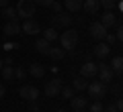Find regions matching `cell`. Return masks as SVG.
Segmentation results:
<instances>
[{
  "label": "cell",
  "instance_id": "obj_1",
  "mask_svg": "<svg viewBox=\"0 0 123 112\" xmlns=\"http://www.w3.org/2000/svg\"><path fill=\"white\" fill-rule=\"evenodd\" d=\"M60 39V45L64 51H74L76 45H78V31L72 29V27H68V29H64V33L57 37Z\"/></svg>",
  "mask_w": 123,
  "mask_h": 112
},
{
  "label": "cell",
  "instance_id": "obj_2",
  "mask_svg": "<svg viewBox=\"0 0 123 112\" xmlns=\"http://www.w3.org/2000/svg\"><path fill=\"white\" fill-rule=\"evenodd\" d=\"M35 0H18V4H17V12L21 18H31L33 14H35Z\"/></svg>",
  "mask_w": 123,
  "mask_h": 112
},
{
  "label": "cell",
  "instance_id": "obj_3",
  "mask_svg": "<svg viewBox=\"0 0 123 112\" xmlns=\"http://www.w3.org/2000/svg\"><path fill=\"white\" fill-rule=\"evenodd\" d=\"M18 96H21L23 100H27V102H37L39 90H37L35 86H31V84H25V86L18 88Z\"/></svg>",
  "mask_w": 123,
  "mask_h": 112
},
{
  "label": "cell",
  "instance_id": "obj_4",
  "mask_svg": "<svg viewBox=\"0 0 123 112\" xmlns=\"http://www.w3.org/2000/svg\"><path fill=\"white\" fill-rule=\"evenodd\" d=\"M88 33H90L92 39H97V41H105V37H107V33H109V29H107V27L103 25L101 21H97V22H92V25L88 27Z\"/></svg>",
  "mask_w": 123,
  "mask_h": 112
},
{
  "label": "cell",
  "instance_id": "obj_5",
  "mask_svg": "<svg viewBox=\"0 0 123 112\" xmlns=\"http://www.w3.org/2000/svg\"><path fill=\"white\" fill-rule=\"evenodd\" d=\"M88 96H90L92 100H101L107 96V86L103 82H92L88 84Z\"/></svg>",
  "mask_w": 123,
  "mask_h": 112
},
{
  "label": "cell",
  "instance_id": "obj_6",
  "mask_svg": "<svg viewBox=\"0 0 123 112\" xmlns=\"http://www.w3.org/2000/svg\"><path fill=\"white\" fill-rule=\"evenodd\" d=\"M72 25V16L66 12H57L55 16H51V29H68Z\"/></svg>",
  "mask_w": 123,
  "mask_h": 112
},
{
  "label": "cell",
  "instance_id": "obj_7",
  "mask_svg": "<svg viewBox=\"0 0 123 112\" xmlns=\"http://www.w3.org/2000/svg\"><path fill=\"white\" fill-rule=\"evenodd\" d=\"M62 92V78H53L51 82L45 84V94H47V98H55V96H60Z\"/></svg>",
  "mask_w": 123,
  "mask_h": 112
},
{
  "label": "cell",
  "instance_id": "obj_8",
  "mask_svg": "<svg viewBox=\"0 0 123 112\" xmlns=\"http://www.w3.org/2000/svg\"><path fill=\"white\" fill-rule=\"evenodd\" d=\"M21 22L18 21H6L4 27H2V33H4V37H17V35H21Z\"/></svg>",
  "mask_w": 123,
  "mask_h": 112
},
{
  "label": "cell",
  "instance_id": "obj_9",
  "mask_svg": "<svg viewBox=\"0 0 123 112\" xmlns=\"http://www.w3.org/2000/svg\"><path fill=\"white\" fill-rule=\"evenodd\" d=\"M21 29H23V33H25V35H37V33H41L39 22L33 21V18H25V22H23Z\"/></svg>",
  "mask_w": 123,
  "mask_h": 112
},
{
  "label": "cell",
  "instance_id": "obj_10",
  "mask_svg": "<svg viewBox=\"0 0 123 112\" xmlns=\"http://www.w3.org/2000/svg\"><path fill=\"white\" fill-rule=\"evenodd\" d=\"M97 73H98V65L92 63V61H86V63L80 67V75H82V78H94Z\"/></svg>",
  "mask_w": 123,
  "mask_h": 112
},
{
  "label": "cell",
  "instance_id": "obj_11",
  "mask_svg": "<svg viewBox=\"0 0 123 112\" xmlns=\"http://www.w3.org/2000/svg\"><path fill=\"white\" fill-rule=\"evenodd\" d=\"M113 75H115V71L111 69V65H105V63L98 65V78H101V82H103V84L111 82V80H113Z\"/></svg>",
  "mask_w": 123,
  "mask_h": 112
},
{
  "label": "cell",
  "instance_id": "obj_12",
  "mask_svg": "<svg viewBox=\"0 0 123 112\" xmlns=\"http://www.w3.org/2000/svg\"><path fill=\"white\" fill-rule=\"evenodd\" d=\"M94 57H98V59H105V57H109V53H111V45H107V43H98L97 47H94Z\"/></svg>",
  "mask_w": 123,
  "mask_h": 112
},
{
  "label": "cell",
  "instance_id": "obj_13",
  "mask_svg": "<svg viewBox=\"0 0 123 112\" xmlns=\"http://www.w3.org/2000/svg\"><path fill=\"white\" fill-rule=\"evenodd\" d=\"M101 22L107 27V29H111V27H117V16H115V14L111 12V10H107V12H103Z\"/></svg>",
  "mask_w": 123,
  "mask_h": 112
},
{
  "label": "cell",
  "instance_id": "obj_14",
  "mask_svg": "<svg viewBox=\"0 0 123 112\" xmlns=\"http://www.w3.org/2000/svg\"><path fill=\"white\" fill-rule=\"evenodd\" d=\"M82 8L86 10V12H90V14H97L98 8H101V2H98V0H84Z\"/></svg>",
  "mask_w": 123,
  "mask_h": 112
},
{
  "label": "cell",
  "instance_id": "obj_15",
  "mask_svg": "<svg viewBox=\"0 0 123 112\" xmlns=\"http://www.w3.org/2000/svg\"><path fill=\"white\" fill-rule=\"evenodd\" d=\"M84 4V0H64V6H66L68 12H76V10H80Z\"/></svg>",
  "mask_w": 123,
  "mask_h": 112
},
{
  "label": "cell",
  "instance_id": "obj_16",
  "mask_svg": "<svg viewBox=\"0 0 123 112\" xmlns=\"http://www.w3.org/2000/svg\"><path fill=\"white\" fill-rule=\"evenodd\" d=\"M29 73L33 75V78H43L45 75V67L41 63H31L29 65Z\"/></svg>",
  "mask_w": 123,
  "mask_h": 112
},
{
  "label": "cell",
  "instance_id": "obj_17",
  "mask_svg": "<svg viewBox=\"0 0 123 112\" xmlns=\"http://www.w3.org/2000/svg\"><path fill=\"white\" fill-rule=\"evenodd\" d=\"M49 47H51V43L45 41V39H37V41H35V49L41 53V55H47V53H49Z\"/></svg>",
  "mask_w": 123,
  "mask_h": 112
},
{
  "label": "cell",
  "instance_id": "obj_18",
  "mask_svg": "<svg viewBox=\"0 0 123 112\" xmlns=\"http://www.w3.org/2000/svg\"><path fill=\"white\" fill-rule=\"evenodd\" d=\"M2 16H4L6 21H18V12L12 6H4V8H2Z\"/></svg>",
  "mask_w": 123,
  "mask_h": 112
},
{
  "label": "cell",
  "instance_id": "obj_19",
  "mask_svg": "<svg viewBox=\"0 0 123 112\" xmlns=\"http://www.w3.org/2000/svg\"><path fill=\"white\" fill-rule=\"evenodd\" d=\"M70 106L74 108V110H84V108H86V98H82V96H74V98L70 100Z\"/></svg>",
  "mask_w": 123,
  "mask_h": 112
},
{
  "label": "cell",
  "instance_id": "obj_20",
  "mask_svg": "<svg viewBox=\"0 0 123 112\" xmlns=\"http://www.w3.org/2000/svg\"><path fill=\"white\" fill-rule=\"evenodd\" d=\"M47 55L51 57V59H64V57H66V51H64L62 47H55V45H51Z\"/></svg>",
  "mask_w": 123,
  "mask_h": 112
},
{
  "label": "cell",
  "instance_id": "obj_21",
  "mask_svg": "<svg viewBox=\"0 0 123 112\" xmlns=\"http://www.w3.org/2000/svg\"><path fill=\"white\" fill-rule=\"evenodd\" d=\"M111 69H113L115 73H123V55L113 57V61H111Z\"/></svg>",
  "mask_w": 123,
  "mask_h": 112
},
{
  "label": "cell",
  "instance_id": "obj_22",
  "mask_svg": "<svg viewBox=\"0 0 123 112\" xmlns=\"http://www.w3.org/2000/svg\"><path fill=\"white\" fill-rule=\"evenodd\" d=\"M0 73H2L4 82H12V80H14V67H12V65H4V67L0 69Z\"/></svg>",
  "mask_w": 123,
  "mask_h": 112
},
{
  "label": "cell",
  "instance_id": "obj_23",
  "mask_svg": "<svg viewBox=\"0 0 123 112\" xmlns=\"http://www.w3.org/2000/svg\"><path fill=\"white\" fill-rule=\"evenodd\" d=\"M72 88L78 92L86 90V78H82V75H78V78H74V82H72Z\"/></svg>",
  "mask_w": 123,
  "mask_h": 112
},
{
  "label": "cell",
  "instance_id": "obj_24",
  "mask_svg": "<svg viewBox=\"0 0 123 112\" xmlns=\"http://www.w3.org/2000/svg\"><path fill=\"white\" fill-rule=\"evenodd\" d=\"M60 94H62V98H66V100H72V98L76 96V90H74L72 86H62V92H60Z\"/></svg>",
  "mask_w": 123,
  "mask_h": 112
},
{
  "label": "cell",
  "instance_id": "obj_25",
  "mask_svg": "<svg viewBox=\"0 0 123 112\" xmlns=\"http://www.w3.org/2000/svg\"><path fill=\"white\" fill-rule=\"evenodd\" d=\"M57 37H60V35L55 33V29H51V27H49L47 31H43V39L45 41H49V43H51V41H55Z\"/></svg>",
  "mask_w": 123,
  "mask_h": 112
},
{
  "label": "cell",
  "instance_id": "obj_26",
  "mask_svg": "<svg viewBox=\"0 0 123 112\" xmlns=\"http://www.w3.org/2000/svg\"><path fill=\"white\" fill-rule=\"evenodd\" d=\"M98 2H101V6L105 10H113L115 6H117V0H98Z\"/></svg>",
  "mask_w": 123,
  "mask_h": 112
},
{
  "label": "cell",
  "instance_id": "obj_27",
  "mask_svg": "<svg viewBox=\"0 0 123 112\" xmlns=\"http://www.w3.org/2000/svg\"><path fill=\"white\" fill-rule=\"evenodd\" d=\"M88 112H103V104H101V100H94V102L90 104V110Z\"/></svg>",
  "mask_w": 123,
  "mask_h": 112
},
{
  "label": "cell",
  "instance_id": "obj_28",
  "mask_svg": "<svg viewBox=\"0 0 123 112\" xmlns=\"http://www.w3.org/2000/svg\"><path fill=\"white\" fill-rule=\"evenodd\" d=\"M14 78H17V80H25L27 78V71L23 67H14Z\"/></svg>",
  "mask_w": 123,
  "mask_h": 112
},
{
  "label": "cell",
  "instance_id": "obj_29",
  "mask_svg": "<svg viewBox=\"0 0 123 112\" xmlns=\"http://www.w3.org/2000/svg\"><path fill=\"white\" fill-rule=\"evenodd\" d=\"M115 41H117V37H115V35H111V33H107V37H105V43H107V45H113Z\"/></svg>",
  "mask_w": 123,
  "mask_h": 112
},
{
  "label": "cell",
  "instance_id": "obj_30",
  "mask_svg": "<svg viewBox=\"0 0 123 112\" xmlns=\"http://www.w3.org/2000/svg\"><path fill=\"white\" fill-rule=\"evenodd\" d=\"M49 8H51L55 14H57V12H62V4H60V2H55V0L51 2V6H49Z\"/></svg>",
  "mask_w": 123,
  "mask_h": 112
},
{
  "label": "cell",
  "instance_id": "obj_31",
  "mask_svg": "<svg viewBox=\"0 0 123 112\" xmlns=\"http://www.w3.org/2000/svg\"><path fill=\"white\" fill-rule=\"evenodd\" d=\"M113 94H115V96L123 94V84H115V86H113Z\"/></svg>",
  "mask_w": 123,
  "mask_h": 112
},
{
  "label": "cell",
  "instance_id": "obj_32",
  "mask_svg": "<svg viewBox=\"0 0 123 112\" xmlns=\"http://www.w3.org/2000/svg\"><path fill=\"white\" fill-rule=\"evenodd\" d=\"M115 37H117V41H121V43H123V25H119L117 35H115Z\"/></svg>",
  "mask_w": 123,
  "mask_h": 112
},
{
  "label": "cell",
  "instance_id": "obj_33",
  "mask_svg": "<svg viewBox=\"0 0 123 112\" xmlns=\"http://www.w3.org/2000/svg\"><path fill=\"white\" fill-rule=\"evenodd\" d=\"M103 112H117V106H115V104H109V106L103 108Z\"/></svg>",
  "mask_w": 123,
  "mask_h": 112
},
{
  "label": "cell",
  "instance_id": "obj_34",
  "mask_svg": "<svg viewBox=\"0 0 123 112\" xmlns=\"http://www.w3.org/2000/svg\"><path fill=\"white\" fill-rule=\"evenodd\" d=\"M115 106H117V112H123V96L117 100V102H115Z\"/></svg>",
  "mask_w": 123,
  "mask_h": 112
},
{
  "label": "cell",
  "instance_id": "obj_35",
  "mask_svg": "<svg viewBox=\"0 0 123 112\" xmlns=\"http://www.w3.org/2000/svg\"><path fill=\"white\" fill-rule=\"evenodd\" d=\"M51 2H53V0H37V4H39V6H51Z\"/></svg>",
  "mask_w": 123,
  "mask_h": 112
},
{
  "label": "cell",
  "instance_id": "obj_36",
  "mask_svg": "<svg viewBox=\"0 0 123 112\" xmlns=\"http://www.w3.org/2000/svg\"><path fill=\"white\" fill-rule=\"evenodd\" d=\"M4 94H6V90H4V84H2V82H0V100H2V98H4Z\"/></svg>",
  "mask_w": 123,
  "mask_h": 112
},
{
  "label": "cell",
  "instance_id": "obj_37",
  "mask_svg": "<svg viewBox=\"0 0 123 112\" xmlns=\"http://www.w3.org/2000/svg\"><path fill=\"white\" fill-rule=\"evenodd\" d=\"M31 110H33V112H39V104H37V102H31Z\"/></svg>",
  "mask_w": 123,
  "mask_h": 112
},
{
  "label": "cell",
  "instance_id": "obj_38",
  "mask_svg": "<svg viewBox=\"0 0 123 112\" xmlns=\"http://www.w3.org/2000/svg\"><path fill=\"white\" fill-rule=\"evenodd\" d=\"M4 65H12V57H6V59H4Z\"/></svg>",
  "mask_w": 123,
  "mask_h": 112
},
{
  "label": "cell",
  "instance_id": "obj_39",
  "mask_svg": "<svg viewBox=\"0 0 123 112\" xmlns=\"http://www.w3.org/2000/svg\"><path fill=\"white\" fill-rule=\"evenodd\" d=\"M4 6H8V0H0V8H4Z\"/></svg>",
  "mask_w": 123,
  "mask_h": 112
},
{
  "label": "cell",
  "instance_id": "obj_40",
  "mask_svg": "<svg viewBox=\"0 0 123 112\" xmlns=\"http://www.w3.org/2000/svg\"><path fill=\"white\" fill-rule=\"evenodd\" d=\"M119 10H121V12H123V0H121V2H119Z\"/></svg>",
  "mask_w": 123,
  "mask_h": 112
},
{
  "label": "cell",
  "instance_id": "obj_41",
  "mask_svg": "<svg viewBox=\"0 0 123 112\" xmlns=\"http://www.w3.org/2000/svg\"><path fill=\"white\" fill-rule=\"evenodd\" d=\"M2 65H4V61H2V59H0V69H2Z\"/></svg>",
  "mask_w": 123,
  "mask_h": 112
},
{
  "label": "cell",
  "instance_id": "obj_42",
  "mask_svg": "<svg viewBox=\"0 0 123 112\" xmlns=\"http://www.w3.org/2000/svg\"><path fill=\"white\" fill-rule=\"evenodd\" d=\"M57 112H68V110H57Z\"/></svg>",
  "mask_w": 123,
  "mask_h": 112
},
{
  "label": "cell",
  "instance_id": "obj_43",
  "mask_svg": "<svg viewBox=\"0 0 123 112\" xmlns=\"http://www.w3.org/2000/svg\"><path fill=\"white\" fill-rule=\"evenodd\" d=\"M74 112H84V110H74Z\"/></svg>",
  "mask_w": 123,
  "mask_h": 112
}]
</instances>
